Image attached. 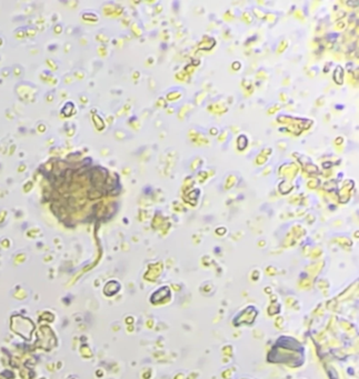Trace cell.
Masks as SVG:
<instances>
[{
	"instance_id": "6da1fadb",
	"label": "cell",
	"mask_w": 359,
	"mask_h": 379,
	"mask_svg": "<svg viewBox=\"0 0 359 379\" xmlns=\"http://www.w3.org/2000/svg\"><path fill=\"white\" fill-rule=\"evenodd\" d=\"M276 347H278L281 350H285V355H281L280 357L275 359L274 362H286V364L296 366L295 361L297 360L299 365L303 364V347L295 339L282 337L277 341Z\"/></svg>"
}]
</instances>
